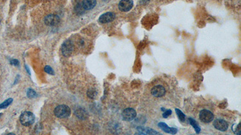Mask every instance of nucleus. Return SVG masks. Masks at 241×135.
<instances>
[{"label":"nucleus","mask_w":241,"mask_h":135,"mask_svg":"<svg viewBox=\"0 0 241 135\" xmlns=\"http://www.w3.org/2000/svg\"><path fill=\"white\" fill-rule=\"evenodd\" d=\"M136 117V112L133 108L125 109L122 112V118L124 121H130L133 120Z\"/></svg>","instance_id":"nucleus-5"},{"label":"nucleus","mask_w":241,"mask_h":135,"mask_svg":"<svg viewBox=\"0 0 241 135\" xmlns=\"http://www.w3.org/2000/svg\"><path fill=\"white\" fill-rule=\"evenodd\" d=\"M85 10L83 8L82 3H78L76 6L75 7V11L78 14H82L84 13Z\"/></svg>","instance_id":"nucleus-16"},{"label":"nucleus","mask_w":241,"mask_h":135,"mask_svg":"<svg viewBox=\"0 0 241 135\" xmlns=\"http://www.w3.org/2000/svg\"><path fill=\"white\" fill-rule=\"evenodd\" d=\"M71 109L65 104L59 105L54 109L55 115L59 118H68L71 115Z\"/></svg>","instance_id":"nucleus-1"},{"label":"nucleus","mask_w":241,"mask_h":135,"mask_svg":"<svg viewBox=\"0 0 241 135\" xmlns=\"http://www.w3.org/2000/svg\"><path fill=\"white\" fill-rule=\"evenodd\" d=\"M61 50L62 53L64 56H69L72 54L74 50V45L72 42L69 40H66L62 46Z\"/></svg>","instance_id":"nucleus-3"},{"label":"nucleus","mask_w":241,"mask_h":135,"mask_svg":"<svg viewBox=\"0 0 241 135\" xmlns=\"http://www.w3.org/2000/svg\"><path fill=\"white\" fill-rule=\"evenodd\" d=\"M82 4L85 10H91L95 7L96 0H83Z\"/></svg>","instance_id":"nucleus-12"},{"label":"nucleus","mask_w":241,"mask_h":135,"mask_svg":"<svg viewBox=\"0 0 241 135\" xmlns=\"http://www.w3.org/2000/svg\"><path fill=\"white\" fill-rule=\"evenodd\" d=\"M166 93L165 88L162 85H157L153 87L151 90V94L156 97H161Z\"/></svg>","instance_id":"nucleus-11"},{"label":"nucleus","mask_w":241,"mask_h":135,"mask_svg":"<svg viewBox=\"0 0 241 135\" xmlns=\"http://www.w3.org/2000/svg\"><path fill=\"white\" fill-rule=\"evenodd\" d=\"M176 112L178 116L179 119L181 121H185V118H186V115H185V114H183L182 111H180L179 109H176Z\"/></svg>","instance_id":"nucleus-18"},{"label":"nucleus","mask_w":241,"mask_h":135,"mask_svg":"<svg viewBox=\"0 0 241 135\" xmlns=\"http://www.w3.org/2000/svg\"><path fill=\"white\" fill-rule=\"evenodd\" d=\"M172 114V111L171 110H166V111H165V112L163 114V117L165 118H168L170 115H171Z\"/></svg>","instance_id":"nucleus-22"},{"label":"nucleus","mask_w":241,"mask_h":135,"mask_svg":"<svg viewBox=\"0 0 241 135\" xmlns=\"http://www.w3.org/2000/svg\"><path fill=\"white\" fill-rule=\"evenodd\" d=\"M35 121V117L34 114L28 111L24 112L20 117V122L22 125L24 126H29L34 123Z\"/></svg>","instance_id":"nucleus-2"},{"label":"nucleus","mask_w":241,"mask_h":135,"mask_svg":"<svg viewBox=\"0 0 241 135\" xmlns=\"http://www.w3.org/2000/svg\"><path fill=\"white\" fill-rule=\"evenodd\" d=\"M158 126L160 129H161L163 132H165L166 133L175 135V134H177L178 132L177 129L174 128V127H170L166 123H163V122H160V123H158Z\"/></svg>","instance_id":"nucleus-10"},{"label":"nucleus","mask_w":241,"mask_h":135,"mask_svg":"<svg viewBox=\"0 0 241 135\" xmlns=\"http://www.w3.org/2000/svg\"><path fill=\"white\" fill-rule=\"evenodd\" d=\"M12 102H13L12 98H10L7 99L3 103L0 104V109H5V108H7Z\"/></svg>","instance_id":"nucleus-17"},{"label":"nucleus","mask_w":241,"mask_h":135,"mask_svg":"<svg viewBox=\"0 0 241 135\" xmlns=\"http://www.w3.org/2000/svg\"><path fill=\"white\" fill-rule=\"evenodd\" d=\"M88 95L89 97L91 98H94L96 95V92L95 91L93 90H89L88 91Z\"/></svg>","instance_id":"nucleus-20"},{"label":"nucleus","mask_w":241,"mask_h":135,"mask_svg":"<svg viewBox=\"0 0 241 135\" xmlns=\"http://www.w3.org/2000/svg\"><path fill=\"white\" fill-rule=\"evenodd\" d=\"M199 119L201 121L205 123H209L212 121L214 118L213 113L207 109H203L199 112Z\"/></svg>","instance_id":"nucleus-4"},{"label":"nucleus","mask_w":241,"mask_h":135,"mask_svg":"<svg viewBox=\"0 0 241 135\" xmlns=\"http://www.w3.org/2000/svg\"><path fill=\"white\" fill-rule=\"evenodd\" d=\"M188 120H189V123L191 124V125L194 128V129H195L196 133L197 134L199 133V132H200V131H201V128L199 127V126L198 124L197 123V122H196L194 119L192 118H189L188 119Z\"/></svg>","instance_id":"nucleus-15"},{"label":"nucleus","mask_w":241,"mask_h":135,"mask_svg":"<svg viewBox=\"0 0 241 135\" xmlns=\"http://www.w3.org/2000/svg\"><path fill=\"white\" fill-rule=\"evenodd\" d=\"M137 130L139 132V133L142 135H157L159 133L155 130H153L151 129L146 128V127H137Z\"/></svg>","instance_id":"nucleus-14"},{"label":"nucleus","mask_w":241,"mask_h":135,"mask_svg":"<svg viewBox=\"0 0 241 135\" xmlns=\"http://www.w3.org/2000/svg\"><path fill=\"white\" fill-rule=\"evenodd\" d=\"M75 115L80 120H84L88 118V114L82 108H78L75 110Z\"/></svg>","instance_id":"nucleus-13"},{"label":"nucleus","mask_w":241,"mask_h":135,"mask_svg":"<svg viewBox=\"0 0 241 135\" xmlns=\"http://www.w3.org/2000/svg\"><path fill=\"white\" fill-rule=\"evenodd\" d=\"M27 97L28 98H35V97H36L37 96V93L34 90H32V89H29L27 91Z\"/></svg>","instance_id":"nucleus-19"},{"label":"nucleus","mask_w":241,"mask_h":135,"mask_svg":"<svg viewBox=\"0 0 241 135\" xmlns=\"http://www.w3.org/2000/svg\"><path fill=\"white\" fill-rule=\"evenodd\" d=\"M214 127L221 132H226L229 128V124L225 120L221 119H217L213 122Z\"/></svg>","instance_id":"nucleus-8"},{"label":"nucleus","mask_w":241,"mask_h":135,"mask_svg":"<svg viewBox=\"0 0 241 135\" xmlns=\"http://www.w3.org/2000/svg\"><path fill=\"white\" fill-rule=\"evenodd\" d=\"M45 24L49 27H56L60 22V18L55 14H48L45 18Z\"/></svg>","instance_id":"nucleus-6"},{"label":"nucleus","mask_w":241,"mask_h":135,"mask_svg":"<svg viewBox=\"0 0 241 135\" xmlns=\"http://www.w3.org/2000/svg\"><path fill=\"white\" fill-rule=\"evenodd\" d=\"M44 70H45V72L46 73H47L49 74V75H54V70H52V69L51 67H49V66H46V67H45Z\"/></svg>","instance_id":"nucleus-21"},{"label":"nucleus","mask_w":241,"mask_h":135,"mask_svg":"<svg viewBox=\"0 0 241 135\" xmlns=\"http://www.w3.org/2000/svg\"><path fill=\"white\" fill-rule=\"evenodd\" d=\"M11 64L14 65V66H19V61L17 59H13V60L11 61Z\"/></svg>","instance_id":"nucleus-23"},{"label":"nucleus","mask_w":241,"mask_h":135,"mask_svg":"<svg viewBox=\"0 0 241 135\" xmlns=\"http://www.w3.org/2000/svg\"><path fill=\"white\" fill-rule=\"evenodd\" d=\"M115 19V14L112 12H107L102 14L99 18V22L101 24H106L112 22Z\"/></svg>","instance_id":"nucleus-9"},{"label":"nucleus","mask_w":241,"mask_h":135,"mask_svg":"<svg viewBox=\"0 0 241 135\" xmlns=\"http://www.w3.org/2000/svg\"><path fill=\"white\" fill-rule=\"evenodd\" d=\"M133 6V0H121L118 4L119 9L123 12L129 11Z\"/></svg>","instance_id":"nucleus-7"}]
</instances>
